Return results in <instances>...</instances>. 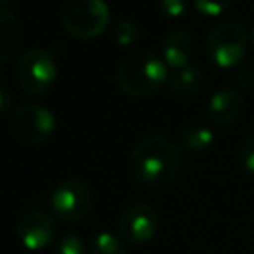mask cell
I'll use <instances>...</instances> for the list:
<instances>
[{
    "instance_id": "ba28073f",
    "label": "cell",
    "mask_w": 254,
    "mask_h": 254,
    "mask_svg": "<svg viewBox=\"0 0 254 254\" xmlns=\"http://www.w3.org/2000/svg\"><path fill=\"white\" fill-rule=\"evenodd\" d=\"M157 226H159L157 210L147 202L129 204L119 218V232L123 240L133 246L149 242L155 236Z\"/></svg>"
},
{
    "instance_id": "9c48e42d",
    "label": "cell",
    "mask_w": 254,
    "mask_h": 254,
    "mask_svg": "<svg viewBox=\"0 0 254 254\" xmlns=\"http://www.w3.org/2000/svg\"><path fill=\"white\" fill-rule=\"evenodd\" d=\"M16 234L24 248L44 250L56 238V222L44 210H28L18 218Z\"/></svg>"
},
{
    "instance_id": "ac0fdd59",
    "label": "cell",
    "mask_w": 254,
    "mask_h": 254,
    "mask_svg": "<svg viewBox=\"0 0 254 254\" xmlns=\"http://www.w3.org/2000/svg\"><path fill=\"white\" fill-rule=\"evenodd\" d=\"M194 8L204 16H220L232 8L234 0H192Z\"/></svg>"
},
{
    "instance_id": "44dd1931",
    "label": "cell",
    "mask_w": 254,
    "mask_h": 254,
    "mask_svg": "<svg viewBox=\"0 0 254 254\" xmlns=\"http://www.w3.org/2000/svg\"><path fill=\"white\" fill-rule=\"evenodd\" d=\"M234 83L240 89L252 91L254 89V69L252 67H238L234 71Z\"/></svg>"
},
{
    "instance_id": "277c9868",
    "label": "cell",
    "mask_w": 254,
    "mask_h": 254,
    "mask_svg": "<svg viewBox=\"0 0 254 254\" xmlns=\"http://www.w3.org/2000/svg\"><path fill=\"white\" fill-rule=\"evenodd\" d=\"M109 8L105 0H69L62 12V24L75 40H93L109 26Z\"/></svg>"
},
{
    "instance_id": "ffe728a7",
    "label": "cell",
    "mask_w": 254,
    "mask_h": 254,
    "mask_svg": "<svg viewBox=\"0 0 254 254\" xmlns=\"http://www.w3.org/2000/svg\"><path fill=\"white\" fill-rule=\"evenodd\" d=\"M159 10L165 18L177 20L187 12V0H161L159 2Z\"/></svg>"
},
{
    "instance_id": "8992f818",
    "label": "cell",
    "mask_w": 254,
    "mask_h": 254,
    "mask_svg": "<svg viewBox=\"0 0 254 254\" xmlns=\"http://www.w3.org/2000/svg\"><path fill=\"white\" fill-rule=\"evenodd\" d=\"M93 206V192L89 185L81 179L62 181L50 198L52 212L64 222H77L89 214Z\"/></svg>"
},
{
    "instance_id": "2e32d148",
    "label": "cell",
    "mask_w": 254,
    "mask_h": 254,
    "mask_svg": "<svg viewBox=\"0 0 254 254\" xmlns=\"http://www.w3.org/2000/svg\"><path fill=\"white\" fill-rule=\"evenodd\" d=\"M236 163L244 173L254 175V135L240 141L236 149Z\"/></svg>"
},
{
    "instance_id": "6da1fadb",
    "label": "cell",
    "mask_w": 254,
    "mask_h": 254,
    "mask_svg": "<svg viewBox=\"0 0 254 254\" xmlns=\"http://www.w3.org/2000/svg\"><path fill=\"white\" fill-rule=\"evenodd\" d=\"M129 169L145 187L171 185L183 169L181 147L165 135H147L135 143L129 157Z\"/></svg>"
},
{
    "instance_id": "52a82bcc",
    "label": "cell",
    "mask_w": 254,
    "mask_h": 254,
    "mask_svg": "<svg viewBox=\"0 0 254 254\" xmlns=\"http://www.w3.org/2000/svg\"><path fill=\"white\" fill-rule=\"evenodd\" d=\"M10 131L24 145H40L54 135L56 117L42 105L26 103L14 111L10 119Z\"/></svg>"
},
{
    "instance_id": "7402d4cb",
    "label": "cell",
    "mask_w": 254,
    "mask_h": 254,
    "mask_svg": "<svg viewBox=\"0 0 254 254\" xmlns=\"http://www.w3.org/2000/svg\"><path fill=\"white\" fill-rule=\"evenodd\" d=\"M12 105H14V99H12L10 89L6 85H0V115L6 113V111H10Z\"/></svg>"
},
{
    "instance_id": "d6986e66",
    "label": "cell",
    "mask_w": 254,
    "mask_h": 254,
    "mask_svg": "<svg viewBox=\"0 0 254 254\" xmlns=\"http://www.w3.org/2000/svg\"><path fill=\"white\" fill-rule=\"evenodd\" d=\"M56 254H85L83 240L77 234H64L56 242Z\"/></svg>"
},
{
    "instance_id": "4fadbf2b",
    "label": "cell",
    "mask_w": 254,
    "mask_h": 254,
    "mask_svg": "<svg viewBox=\"0 0 254 254\" xmlns=\"http://www.w3.org/2000/svg\"><path fill=\"white\" fill-rule=\"evenodd\" d=\"M179 145L183 151L187 153H206L212 145H214V133L208 125L204 123H189L187 127H183L181 137H179Z\"/></svg>"
},
{
    "instance_id": "3957f363",
    "label": "cell",
    "mask_w": 254,
    "mask_h": 254,
    "mask_svg": "<svg viewBox=\"0 0 254 254\" xmlns=\"http://www.w3.org/2000/svg\"><path fill=\"white\" fill-rule=\"evenodd\" d=\"M204 50L214 65L232 69L248 52V34L238 20H222L208 32Z\"/></svg>"
},
{
    "instance_id": "5b68a950",
    "label": "cell",
    "mask_w": 254,
    "mask_h": 254,
    "mask_svg": "<svg viewBox=\"0 0 254 254\" xmlns=\"http://www.w3.org/2000/svg\"><path fill=\"white\" fill-rule=\"evenodd\" d=\"M58 77V65L50 52L34 48L24 52L16 64V81L22 91L30 95L46 93Z\"/></svg>"
},
{
    "instance_id": "5bb4252c",
    "label": "cell",
    "mask_w": 254,
    "mask_h": 254,
    "mask_svg": "<svg viewBox=\"0 0 254 254\" xmlns=\"http://www.w3.org/2000/svg\"><path fill=\"white\" fill-rule=\"evenodd\" d=\"M204 85H206V73L196 65H187L183 69H177L169 79L171 91L179 93V95L200 93L204 89Z\"/></svg>"
},
{
    "instance_id": "30bf717a",
    "label": "cell",
    "mask_w": 254,
    "mask_h": 254,
    "mask_svg": "<svg viewBox=\"0 0 254 254\" xmlns=\"http://www.w3.org/2000/svg\"><path fill=\"white\" fill-rule=\"evenodd\" d=\"M244 109V97L238 89L232 87H222L214 91L206 103V117L210 123L226 127L232 125Z\"/></svg>"
},
{
    "instance_id": "9a60e30c",
    "label": "cell",
    "mask_w": 254,
    "mask_h": 254,
    "mask_svg": "<svg viewBox=\"0 0 254 254\" xmlns=\"http://www.w3.org/2000/svg\"><path fill=\"white\" fill-rule=\"evenodd\" d=\"M91 254H127V248L115 234L99 232L91 242Z\"/></svg>"
},
{
    "instance_id": "e0dca14e",
    "label": "cell",
    "mask_w": 254,
    "mask_h": 254,
    "mask_svg": "<svg viewBox=\"0 0 254 254\" xmlns=\"http://www.w3.org/2000/svg\"><path fill=\"white\" fill-rule=\"evenodd\" d=\"M113 38L119 46H131L139 38V28L129 20H121L113 26Z\"/></svg>"
},
{
    "instance_id": "8fae6325",
    "label": "cell",
    "mask_w": 254,
    "mask_h": 254,
    "mask_svg": "<svg viewBox=\"0 0 254 254\" xmlns=\"http://www.w3.org/2000/svg\"><path fill=\"white\" fill-rule=\"evenodd\" d=\"M194 50H196L194 38L187 30H171L165 34L161 42V58L175 71L190 65Z\"/></svg>"
},
{
    "instance_id": "603a6c76",
    "label": "cell",
    "mask_w": 254,
    "mask_h": 254,
    "mask_svg": "<svg viewBox=\"0 0 254 254\" xmlns=\"http://www.w3.org/2000/svg\"><path fill=\"white\" fill-rule=\"evenodd\" d=\"M250 40H252V44H254V24H252V30H250Z\"/></svg>"
},
{
    "instance_id": "7c38bea8",
    "label": "cell",
    "mask_w": 254,
    "mask_h": 254,
    "mask_svg": "<svg viewBox=\"0 0 254 254\" xmlns=\"http://www.w3.org/2000/svg\"><path fill=\"white\" fill-rule=\"evenodd\" d=\"M22 24L6 8H0V62L14 58L22 44Z\"/></svg>"
},
{
    "instance_id": "7a4b0ae2",
    "label": "cell",
    "mask_w": 254,
    "mask_h": 254,
    "mask_svg": "<svg viewBox=\"0 0 254 254\" xmlns=\"http://www.w3.org/2000/svg\"><path fill=\"white\" fill-rule=\"evenodd\" d=\"M167 64L149 50L133 52L123 58L115 71L117 87L131 97H145L161 89L167 81Z\"/></svg>"
}]
</instances>
